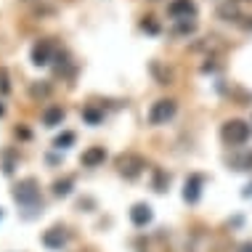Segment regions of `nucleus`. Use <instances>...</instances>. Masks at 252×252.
Segmentation results:
<instances>
[{"instance_id":"1","label":"nucleus","mask_w":252,"mask_h":252,"mask_svg":"<svg viewBox=\"0 0 252 252\" xmlns=\"http://www.w3.org/2000/svg\"><path fill=\"white\" fill-rule=\"evenodd\" d=\"M13 199H16L22 207L27 210L24 218H32L37 213H43V199H40V186L35 178H24L16 183V189H13Z\"/></svg>"},{"instance_id":"2","label":"nucleus","mask_w":252,"mask_h":252,"mask_svg":"<svg viewBox=\"0 0 252 252\" xmlns=\"http://www.w3.org/2000/svg\"><path fill=\"white\" fill-rule=\"evenodd\" d=\"M220 135H223V141H226L228 146H242V144H247L250 141V125L247 122H242V120H228L226 125L220 127Z\"/></svg>"},{"instance_id":"3","label":"nucleus","mask_w":252,"mask_h":252,"mask_svg":"<svg viewBox=\"0 0 252 252\" xmlns=\"http://www.w3.org/2000/svg\"><path fill=\"white\" fill-rule=\"evenodd\" d=\"M175 112H178V104H175L173 98H159L157 104H152V109H149V122H152V125H167V122L175 117Z\"/></svg>"},{"instance_id":"4","label":"nucleus","mask_w":252,"mask_h":252,"mask_svg":"<svg viewBox=\"0 0 252 252\" xmlns=\"http://www.w3.org/2000/svg\"><path fill=\"white\" fill-rule=\"evenodd\" d=\"M144 167H146V162H144V157H138V154H122L120 159H117L120 175H125L127 181L138 178V175L144 173Z\"/></svg>"},{"instance_id":"5","label":"nucleus","mask_w":252,"mask_h":252,"mask_svg":"<svg viewBox=\"0 0 252 252\" xmlns=\"http://www.w3.org/2000/svg\"><path fill=\"white\" fill-rule=\"evenodd\" d=\"M167 13L175 22H186V19L196 16V3L194 0H173V3L167 5Z\"/></svg>"},{"instance_id":"6","label":"nucleus","mask_w":252,"mask_h":252,"mask_svg":"<svg viewBox=\"0 0 252 252\" xmlns=\"http://www.w3.org/2000/svg\"><path fill=\"white\" fill-rule=\"evenodd\" d=\"M66 242H69V234L61 226H53L43 234V247H48V250H61V247H66Z\"/></svg>"},{"instance_id":"7","label":"nucleus","mask_w":252,"mask_h":252,"mask_svg":"<svg viewBox=\"0 0 252 252\" xmlns=\"http://www.w3.org/2000/svg\"><path fill=\"white\" fill-rule=\"evenodd\" d=\"M51 59H53V43L51 40H40V43H35V48H32V64L45 66V64H51Z\"/></svg>"},{"instance_id":"8","label":"nucleus","mask_w":252,"mask_h":252,"mask_svg":"<svg viewBox=\"0 0 252 252\" xmlns=\"http://www.w3.org/2000/svg\"><path fill=\"white\" fill-rule=\"evenodd\" d=\"M202 183H204V178H202L199 173H194V175H189V178H186V186H183V199H186L189 204L199 202V196H202Z\"/></svg>"},{"instance_id":"9","label":"nucleus","mask_w":252,"mask_h":252,"mask_svg":"<svg viewBox=\"0 0 252 252\" xmlns=\"http://www.w3.org/2000/svg\"><path fill=\"white\" fill-rule=\"evenodd\" d=\"M152 218H154V213H152V207H149V204H144V202L133 204L130 220L135 223V226H149V223H152Z\"/></svg>"},{"instance_id":"10","label":"nucleus","mask_w":252,"mask_h":252,"mask_svg":"<svg viewBox=\"0 0 252 252\" xmlns=\"http://www.w3.org/2000/svg\"><path fill=\"white\" fill-rule=\"evenodd\" d=\"M104 159H106V149L104 146H93V149H88V152L83 154V165L85 167H96Z\"/></svg>"},{"instance_id":"11","label":"nucleus","mask_w":252,"mask_h":252,"mask_svg":"<svg viewBox=\"0 0 252 252\" xmlns=\"http://www.w3.org/2000/svg\"><path fill=\"white\" fill-rule=\"evenodd\" d=\"M218 16L226 19V22H239V16H242L239 3H236V0H228V3H223L220 8H218Z\"/></svg>"},{"instance_id":"12","label":"nucleus","mask_w":252,"mask_h":252,"mask_svg":"<svg viewBox=\"0 0 252 252\" xmlns=\"http://www.w3.org/2000/svg\"><path fill=\"white\" fill-rule=\"evenodd\" d=\"M64 122V109L61 106H48L43 112V125L45 127H56V125H61Z\"/></svg>"},{"instance_id":"13","label":"nucleus","mask_w":252,"mask_h":252,"mask_svg":"<svg viewBox=\"0 0 252 252\" xmlns=\"http://www.w3.org/2000/svg\"><path fill=\"white\" fill-rule=\"evenodd\" d=\"M72 186H74L72 178L56 181V183H53V194H56V196H69V194H72Z\"/></svg>"},{"instance_id":"14","label":"nucleus","mask_w":252,"mask_h":252,"mask_svg":"<svg viewBox=\"0 0 252 252\" xmlns=\"http://www.w3.org/2000/svg\"><path fill=\"white\" fill-rule=\"evenodd\" d=\"M72 144H74V133H69V130H66V133H61L59 138L53 141V146H56V149H69Z\"/></svg>"},{"instance_id":"15","label":"nucleus","mask_w":252,"mask_h":252,"mask_svg":"<svg viewBox=\"0 0 252 252\" xmlns=\"http://www.w3.org/2000/svg\"><path fill=\"white\" fill-rule=\"evenodd\" d=\"M194 19H186V22H175V35H191L194 32Z\"/></svg>"},{"instance_id":"16","label":"nucleus","mask_w":252,"mask_h":252,"mask_svg":"<svg viewBox=\"0 0 252 252\" xmlns=\"http://www.w3.org/2000/svg\"><path fill=\"white\" fill-rule=\"evenodd\" d=\"M167 183H170V175H165L162 170H154V189L157 191H165Z\"/></svg>"},{"instance_id":"17","label":"nucleus","mask_w":252,"mask_h":252,"mask_svg":"<svg viewBox=\"0 0 252 252\" xmlns=\"http://www.w3.org/2000/svg\"><path fill=\"white\" fill-rule=\"evenodd\" d=\"M83 120L88 122V125H98V122H101V112H96L93 106H88V109H83Z\"/></svg>"},{"instance_id":"18","label":"nucleus","mask_w":252,"mask_h":252,"mask_svg":"<svg viewBox=\"0 0 252 252\" xmlns=\"http://www.w3.org/2000/svg\"><path fill=\"white\" fill-rule=\"evenodd\" d=\"M5 93H11V77H8V69L0 66V96H5Z\"/></svg>"},{"instance_id":"19","label":"nucleus","mask_w":252,"mask_h":252,"mask_svg":"<svg viewBox=\"0 0 252 252\" xmlns=\"http://www.w3.org/2000/svg\"><path fill=\"white\" fill-rule=\"evenodd\" d=\"M234 170H252V154H244L239 159H234Z\"/></svg>"},{"instance_id":"20","label":"nucleus","mask_w":252,"mask_h":252,"mask_svg":"<svg viewBox=\"0 0 252 252\" xmlns=\"http://www.w3.org/2000/svg\"><path fill=\"white\" fill-rule=\"evenodd\" d=\"M141 30L149 32V35H157V32H159V24H157L154 19H144V22H141Z\"/></svg>"},{"instance_id":"21","label":"nucleus","mask_w":252,"mask_h":252,"mask_svg":"<svg viewBox=\"0 0 252 252\" xmlns=\"http://www.w3.org/2000/svg\"><path fill=\"white\" fill-rule=\"evenodd\" d=\"M30 93H32L35 98H37V96H48L51 88H48V85H32V88H30Z\"/></svg>"},{"instance_id":"22","label":"nucleus","mask_w":252,"mask_h":252,"mask_svg":"<svg viewBox=\"0 0 252 252\" xmlns=\"http://www.w3.org/2000/svg\"><path fill=\"white\" fill-rule=\"evenodd\" d=\"M239 252H252V242H244L242 247H239Z\"/></svg>"},{"instance_id":"23","label":"nucleus","mask_w":252,"mask_h":252,"mask_svg":"<svg viewBox=\"0 0 252 252\" xmlns=\"http://www.w3.org/2000/svg\"><path fill=\"white\" fill-rule=\"evenodd\" d=\"M0 220H3V210H0Z\"/></svg>"},{"instance_id":"24","label":"nucleus","mask_w":252,"mask_h":252,"mask_svg":"<svg viewBox=\"0 0 252 252\" xmlns=\"http://www.w3.org/2000/svg\"><path fill=\"white\" fill-rule=\"evenodd\" d=\"M0 114H3V104H0Z\"/></svg>"},{"instance_id":"25","label":"nucleus","mask_w":252,"mask_h":252,"mask_svg":"<svg viewBox=\"0 0 252 252\" xmlns=\"http://www.w3.org/2000/svg\"><path fill=\"white\" fill-rule=\"evenodd\" d=\"M24 3H32V0H24Z\"/></svg>"}]
</instances>
